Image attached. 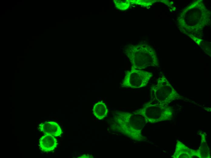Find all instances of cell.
<instances>
[{
	"label": "cell",
	"instance_id": "obj_1",
	"mask_svg": "<svg viewBox=\"0 0 211 158\" xmlns=\"http://www.w3.org/2000/svg\"><path fill=\"white\" fill-rule=\"evenodd\" d=\"M147 123L141 115L133 112L117 111L113 118L112 126L116 131L137 141L146 140L142 133Z\"/></svg>",
	"mask_w": 211,
	"mask_h": 158
},
{
	"label": "cell",
	"instance_id": "obj_2",
	"mask_svg": "<svg viewBox=\"0 0 211 158\" xmlns=\"http://www.w3.org/2000/svg\"><path fill=\"white\" fill-rule=\"evenodd\" d=\"M125 53L131 63V69L140 70L159 65L156 52L148 45H129L126 47Z\"/></svg>",
	"mask_w": 211,
	"mask_h": 158
},
{
	"label": "cell",
	"instance_id": "obj_3",
	"mask_svg": "<svg viewBox=\"0 0 211 158\" xmlns=\"http://www.w3.org/2000/svg\"><path fill=\"white\" fill-rule=\"evenodd\" d=\"M150 92L151 101L163 105H167L173 101L183 98L164 76L159 77L157 84L151 87Z\"/></svg>",
	"mask_w": 211,
	"mask_h": 158
},
{
	"label": "cell",
	"instance_id": "obj_4",
	"mask_svg": "<svg viewBox=\"0 0 211 158\" xmlns=\"http://www.w3.org/2000/svg\"><path fill=\"white\" fill-rule=\"evenodd\" d=\"M134 112L142 116L147 123H151L169 120L173 114L171 108L167 105L151 101Z\"/></svg>",
	"mask_w": 211,
	"mask_h": 158
},
{
	"label": "cell",
	"instance_id": "obj_5",
	"mask_svg": "<svg viewBox=\"0 0 211 158\" xmlns=\"http://www.w3.org/2000/svg\"><path fill=\"white\" fill-rule=\"evenodd\" d=\"M152 76L151 72L131 69L126 72L121 85L122 87L133 88L145 87Z\"/></svg>",
	"mask_w": 211,
	"mask_h": 158
},
{
	"label": "cell",
	"instance_id": "obj_6",
	"mask_svg": "<svg viewBox=\"0 0 211 158\" xmlns=\"http://www.w3.org/2000/svg\"><path fill=\"white\" fill-rule=\"evenodd\" d=\"M172 157L174 158H200L197 150L190 149L179 141L176 143Z\"/></svg>",
	"mask_w": 211,
	"mask_h": 158
},
{
	"label": "cell",
	"instance_id": "obj_7",
	"mask_svg": "<svg viewBox=\"0 0 211 158\" xmlns=\"http://www.w3.org/2000/svg\"><path fill=\"white\" fill-rule=\"evenodd\" d=\"M57 144L56 139L53 136L45 135L40 139V148L42 151L49 152L53 151Z\"/></svg>",
	"mask_w": 211,
	"mask_h": 158
},
{
	"label": "cell",
	"instance_id": "obj_8",
	"mask_svg": "<svg viewBox=\"0 0 211 158\" xmlns=\"http://www.w3.org/2000/svg\"><path fill=\"white\" fill-rule=\"evenodd\" d=\"M39 129L45 135L57 136L62 133L61 129L59 125L54 122H47L40 124Z\"/></svg>",
	"mask_w": 211,
	"mask_h": 158
},
{
	"label": "cell",
	"instance_id": "obj_9",
	"mask_svg": "<svg viewBox=\"0 0 211 158\" xmlns=\"http://www.w3.org/2000/svg\"><path fill=\"white\" fill-rule=\"evenodd\" d=\"M93 113L98 119L101 120L107 115L108 111L106 104L102 101H99L94 105Z\"/></svg>",
	"mask_w": 211,
	"mask_h": 158
},
{
	"label": "cell",
	"instance_id": "obj_10",
	"mask_svg": "<svg viewBox=\"0 0 211 158\" xmlns=\"http://www.w3.org/2000/svg\"><path fill=\"white\" fill-rule=\"evenodd\" d=\"M200 158H210V151L207 144L205 136L203 134L200 146L197 150Z\"/></svg>",
	"mask_w": 211,
	"mask_h": 158
},
{
	"label": "cell",
	"instance_id": "obj_11",
	"mask_svg": "<svg viewBox=\"0 0 211 158\" xmlns=\"http://www.w3.org/2000/svg\"><path fill=\"white\" fill-rule=\"evenodd\" d=\"M115 5L118 9L125 10L127 9L130 5V2L129 0H113Z\"/></svg>",
	"mask_w": 211,
	"mask_h": 158
},
{
	"label": "cell",
	"instance_id": "obj_12",
	"mask_svg": "<svg viewBox=\"0 0 211 158\" xmlns=\"http://www.w3.org/2000/svg\"><path fill=\"white\" fill-rule=\"evenodd\" d=\"M92 157L91 156L89 155H82L79 157V158H91Z\"/></svg>",
	"mask_w": 211,
	"mask_h": 158
}]
</instances>
